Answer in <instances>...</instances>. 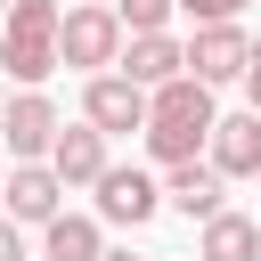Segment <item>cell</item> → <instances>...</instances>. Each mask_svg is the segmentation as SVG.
I'll use <instances>...</instances> for the list:
<instances>
[{
    "label": "cell",
    "instance_id": "13",
    "mask_svg": "<svg viewBox=\"0 0 261 261\" xmlns=\"http://www.w3.org/2000/svg\"><path fill=\"white\" fill-rule=\"evenodd\" d=\"M41 253H49V261H98V253H106V228H98L90 212H49V220H41Z\"/></svg>",
    "mask_w": 261,
    "mask_h": 261
},
{
    "label": "cell",
    "instance_id": "2",
    "mask_svg": "<svg viewBox=\"0 0 261 261\" xmlns=\"http://www.w3.org/2000/svg\"><path fill=\"white\" fill-rule=\"evenodd\" d=\"M57 0H8V24H0V73L16 90H41L57 73Z\"/></svg>",
    "mask_w": 261,
    "mask_h": 261
},
{
    "label": "cell",
    "instance_id": "1",
    "mask_svg": "<svg viewBox=\"0 0 261 261\" xmlns=\"http://www.w3.org/2000/svg\"><path fill=\"white\" fill-rule=\"evenodd\" d=\"M212 122H220V106H212L204 82L171 73L163 90H147V155H155V163H188V155L212 139Z\"/></svg>",
    "mask_w": 261,
    "mask_h": 261
},
{
    "label": "cell",
    "instance_id": "3",
    "mask_svg": "<svg viewBox=\"0 0 261 261\" xmlns=\"http://www.w3.org/2000/svg\"><path fill=\"white\" fill-rule=\"evenodd\" d=\"M122 57V16L106 0H73L57 16V65H82V73H106Z\"/></svg>",
    "mask_w": 261,
    "mask_h": 261
},
{
    "label": "cell",
    "instance_id": "6",
    "mask_svg": "<svg viewBox=\"0 0 261 261\" xmlns=\"http://www.w3.org/2000/svg\"><path fill=\"white\" fill-rule=\"evenodd\" d=\"M82 122L90 130H147V90L139 82H122V73H90V90H82Z\"/></svg>",
    "mask_w": 261,
    "mask_h": 261
},
{
    "label": "cell",
    "instance_id": "10",
    "mask_svg": "<svg viewBox=\"0 0 261 261\" xmlns=\"http://www.w3.org/2000/svg\"><path fill=\"white\" fill-rule=\"evenodd\" d=\"M204 147H212V171L220 179H253L261 171V114H220Z\"/></svg>",
    "mask_w": 261,
    "mask_h": 261
},
{
    "label": "cell",
    "instance_id": "21",
    "mask_svg": "<svg viewBox=\"0 0 261 261\" xmlns=\"http://www.w3.org/2000/svg\"><path fill=\"white\" fill-rule=\"evenodd\" d=\"M0 106H8V98H0Z\"/></svg>",
    "mask_w": 261,
    "mask_h": 261
},
{
    "label": "cell",
    "instance_id": "17",
    "mask_svg": "<svg viewBox=\"0 0 261 261\" xmlns=\"http://www.w3.org/2000/svg\"><path fill=\"white\" fill-rule=\"evenodd\" d=\"M0 261H24V228H16L8 212H0Z\"/></svg>",
    "mask_w": 261,
    "mask_h": 261
},
{
    "label": "cell",
    "instance_id": "11",
    "mask_svg": "<svg viewBox=\"0 0 261 261\" xmlns=\"http://www.w3.org/2000/svg\"><path fill=\"white\" fill-rule=\"evenodd\" d=\"M114 65H122V82H139V90H163L171 73H188L171 33H122V57H114Z\"/></svg>",
    "mask_w": 261,
    "mask_h": 261
},
{
    "label": "cell",
    "instance_id": "18",
    "mask_svg": "<svg viewBox=\"0 0 261 261\" xmlns=\"http://www.w3.org/2000/svg\"><path fill=\"white\" fill-rule=\"evenodd\" d=\"M245 90H253V114H261V41L245 49Z\"/></svg>",
    "mask_w": 261,
    "mask_h": 261
},
{
    "label": "cell",
    "instance_id": "5",
    "mask_svg": "<svg viewBox=\"0 0 261 261\" xmlns=\"http://www.w3.org/2000/svg\"><path fill=\"white\" fill-rule=\"evenodd\" d=\"M49 139H57V106H49L41 90H16V98L0 106V155L41 163V155H49Z\"/></svg>",
    "mask_w": 261,
    "mask_h": 261
},
{
    "label": "cell",
    "instance_id": "8",
    "mask_svg": "<svg viewBox=\"0 0 261 261\" xmlns=\"http://www.w3.org/2000/svg\"><path fill=\"white\" fill-rule=\"evenodd\" d=\"M0 212L24 228V220H49V212H65V179L49 171V163H16L8 179H0Z\"/></svg>",
    "mask_w": 261,
    "mask_h": 261
},
{
    "label": "cell",
    "instance_id": "20",
    "mask_svg": "<svg viewBox=\"0 0 261 261\" xmlns=\"http://www.w3.org/2000/svg\"><path fill=\"white\" fill-rule=\"evenodd\" d=\"M253 228H261V220H253Z\"/></svg>",
    "mask_w": 261,
    "mask_h": 261
},
{
    "label": "cell",
    "instance_id": "16",
    "mask_svg": "<svg viewBox=\"0 0 261 261\" xmlns=\"http://www.w3.org/2000/svg\"><path fill=\"white\" fill-rule=\"evenodd\" d=\"M171 8H188V16H196V24H228V16H237V8H245V0H171Z\"/></svg>",
    "mask_w": 261,
    "mask_h": 261
},
{
    "label": "cell",
    "instance_id": "15",
    "mask_svg": "<svg viewBox=\"0 0 261 261\" xmlns=\"http://www.w3.org/2000/svg\"><path fill=\"white\" fill-rule=\"evenodd\" d=\"M114 16H122V33H163L171 24V0H106Z\"/></svg>",
    "mask_w": 261,
    "mask_h": 261
},
{
    "label": "cell",
    "instance_id": "9",
    "mask_svg": "<svg viewBox=\"0 0 261 261\" xmlns=\"http://www.w3.org/2000/svg\"><path fill=\"white\" fill-rule=\"evenodd\" d=\"M65 188H90L98 171H106V130H90V122H57V139H49V155H41Z\"/></svg>",
    "mask_w": 261,
    "mask_h": 261
},
{
    "label": "cell",
    "instance_id": "19",
    "mask_svg": "<svg viewBox=\"0 0 261 261\" xmlns=\"http://www.w3.org/2000/svg\"><path fill=\"white\" fill-rule=\"evenodd\" d=\"M98 261H139V253H98Z\"/></svg>",
    "mask_w": 261,
    "mask_h": 261
},
{
    "label": "cell",
    "instance_id": "7",
    "mask_svg": "<svg viewBox=\"0 0 261 261\" xmlns=\"http://www.w3.org/2000/svg\"><path fill=\"white\" fill-rule=\"evenodd\" d=\"M90 188H98V220H114V228H147V220L163 212V188H155L147 171H114V163H106Z\"/></svg>",
    "mask_w": 261,
    "mask_h": 261
},
{
    "label": "cell",
    "instance_id": "12",
    "mask_svg": "<svg viewBox=\"0 0 261 261\" xmlns=\"http://www.w3.org/2000/svg\"><path fill=\"white\" fill-rule=\"evenodd\" d=\"M163 204H179L188 220H212V212L228 204V179H220L212 163H196V155H188V163H171V179H163Z\"/></svg>",
    "mask_w": 261,
    "mask_h": 261
},
{
    "label": "cell",
    "instance_id": "14",
    "mask_svg": "<svg viewBox=\"0 0 261 261\" xmlns=\"http://www.w3.org/2000/svg\"><path fill=\"white\" fill-rule=\"evenodd\" d=\"M196 261H261V228L245 220V212H212L204 220V245H196Z\"/></svg>",
    "mask_w": 261,
    "mask_h": 261
},
{
    "label": "cell",
    "instance_id": "22",
    "mask_svg": "<svg viewBox=\"0 0 261 261\" xmlns=\"http://www.w3.org/2000/svg\"><path fill=\"white\" fill-rule=\"evenodd\" d=\"M0 8H8V0H0Z\"/></svg>",
    "mask_w": 261,
    "mask_h": 261
},
{
    "label": "cell",
    "instance_id": "4",
    "mask_svg": "<svg viewBox=\"0 0 261 261\" xmlns=\"http://www.w3.org/2000/svg\"><path fill=\"white\" fill-rule=\"evenodd\" d=\"M245 24L228 16V24H196V41L179 49V65H188V82H204V90H220V82H245Z\"/></svg>",
    "mask_w": 261,
    "mask_h": 261
}]
</instances>
